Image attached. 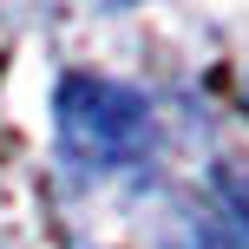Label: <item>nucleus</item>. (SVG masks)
I'll return each instance as SVG.
<instances>
[{
  "label": "nucleus",
  "instance_id": "obj_2",
  "mask_svg": "<svg viewBox=\"0 0 249 249\" xmlns=\"http://www.w3.org/2000/svg\"><path fill=\"white\" fill-rule=\"evenodd\" d=\"M223 249H249V177H223L216 184V210H210Z\"/></svg>",
  "mask_w": 249,
  "mask_h": 249
},
{
  "label": "nucleus",
  "instance_id": "obj_1",
  "mask_svg": "<svg viewBox=\"0 0 249 249\" xmlns=\"http://www.w3.org/2000/svg\"><path fill=\"white\" fill-rule=\"evenodd\" d=\"M59 144L72 171H138L158 144V118L131 86L79 72L59 86Z\"/></svg>",
  "mask_w": 249,
  "mask_h": 249
}]
</instances>
